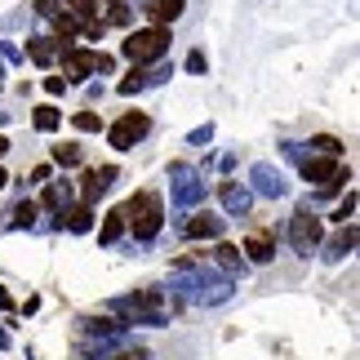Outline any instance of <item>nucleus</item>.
<instances>
[{
  "mask_svg": "<svg viewBox=\"0 0 360 360\" xmlns=\"http://www.w3.org/2000/svg\"><path fill=\"white\" fill-rule=\"evenodd\" d=\"M245 254L254 258V262H267L276 254V240L267 236V231H249V236H245Z\"/></svg>",
  "mask_w": 360,
  "mask_h": 360,
  "instance_id": "10",
  "label": "nucleus"
},
{
  "mask_svg": "<svg viewBox=\"0 0 360 360\" xmlns=\"http://www.w3.org/2000/svg\"><path fill=\"white\" fill-rule=\"evenodd\" d=\"M27 53H32V63L49 67V63H53V53H58V45H53V40H27Z\"/></svg>",
  "mask_w": 360,
  "mask_h": 360,
  "instance_id": "12",
  "label": "nucleus"
},
{
  "mask_svg": "<svg viewBox=\"0 0 360 360\" xmlns=\"http://www.w3.org/2000/svg\"><path fill=\"white\" fill-rule=\"evenodd\" d=\"M112 178H116L112 165H103V169H89V174H85V187H80V200H85V205H89V200H98L103 191L112 187Z\"/></svg>",
  "mask_w": 360,
  "mask_h": 360,
  "instance_id": "7",
  "label": "nucleus"
},
{
  "mask_svg": "<svg viewBox=\"0 0 360 360\" xmlns=\"http://www.w3.org/2000/svg\"><path fill=\"white\" fill-rule=\"evenodd\" d=\"M5 183H9V174H5V169H0V187H5Z\"/></svg>",
  "mask_w": 360,
  "mask_h": 360,
  "instance_id": "24",
  "label": "nucleus"
},
{
  "mask_svg": "<svg viewBox=\"0 0 360 360\" xmlns=\"http://www.w3.org/2000/svg\"><path fill=\"white\" fill-rule=\"evenodd\" d=\"M112 5H116V0H112Z\"/></svg>",
  "mask_w": 360,
  "mask_h": 360,
  "instance_id": "25",
  "label": "nucleus"
},
{
  "mask_svg": "<svg viewBox=\"0 0 360 360\" xmlns=\"http://www.w3.org/2000/svg\"><path fill=\"white\" fill-rule=\"evenodd\" d=\"M147 129H151V120H147L143 112H129V116H120V120L112 124V134H107V138H112V147H116V151H129Z\"/></svg>",
  "mask_w": 360,
  "mask_h": 360,
  "instance_id": "3",
  "label": "nucleus"
},
{
  "mask_svg": "<svg viewBox=\"0 0 360 360\" xmlns=\"http://www.w3.org/2000/svg\"><path fill=\"white\" fill-rule=\"evenodd\" d=\"M67 227H72V231H85L89 227V205H76V210L67 214Z\"/></svg>",
  "mask_w": 360,
  "mask_h": 360,
  "instance_id": "15",
  "label": "nucleus"
},
{
  "mask_svg": "<svg viewBox=\"0 0 360 360\" xmlns=\"http://www.w3.org/2000/svg\"><path fill=\"white\" fill-rule=\"evenodd\" d=\"M352 210H356V196H347V200H342V205H338V214H334V218H342V223H347V218H352Z\"/></svg>",
  "mask_w": 360,
  "mask_h": 360,
  "instance_id": "21",
  "label": "nucleus"
},
{
  "mask_svg": "<svg viewBox=\"0 0 360 360\" xmlns=\"http://www.w3.org/2000/svg\"><path fill=\"white\" fill-rule=\"evenodd\" d=\"M321 218H311V214H294V223H289V240H294V249H302L307 254L311 245H321Z\"/></svg>",
  "mask_w": 360,
  "mask_h": 360,
  "instance_id": "5",
  "label": "nucleus"
},
{
  "mask_svg": "<svg viewBox=\"0 0 360 360\" xmlns=\"http://www.w3.org/2000/svg\"><path fill=\"white\" fill-rule=\"evenodd\" d=\"M352 245H356V227H347V231L334 240V249H352Z\"/></svg>",
  "mask_w": 360,
  "mask_h": 360,
  "instance_id": "20",
  "label": "nucleus"
},
{
  "mask_svg": "<svg viewBox=\"0 0 360 360\" xmlns=\"http://www.w3.org/2000/svg\"><path fill=\"white\" fill-rule=\"evenodd\" d=\"M72 124H76L80 134H94V129H103V116H94V112H76Z\"/></svg>",
  "mask_w": 360,
  "mask_h": 360,
  "instance_id": "14",
  "label": "nucleus"
},
{
  "mask_svg": "<svg viewBox=\"0 0 360 360\" xmlns=\"http://www.w3.org/2000/svg\"><path fill=\"white\" fill-rule=\"evenodd\" d=\"M120 231H124V210H112V214H107V223H103V231H98V240L112 245Z\"/></svg>",
  "mask_w": 360,
  "mask_h": 360,
  "instance_id": "13",
  "label": "nucleus"
},
{
  "mask_svg": "<svg viewBox=\"0 0 360 360\" xmlns=\"http://www.w3.org/2000/svg\"><path fill=\"white\" fill-rule=\"evenodd\" d=\"M302 174H307L311 183L329 187V191L342 187V183H352V169H347L342 160H334V156H329V160H307V169H302Z\"/></svg>",
  "mask_w": 360,
  "mask_h": 360,
  "instance_id": "4",
  "label": "nucleus"
},
{
  "mask_svg": "<svg viewBox=\"0 0 360 360\" xmlns=\"http://www.w3.org/2000/svg\"><path fill=\"white\" fill-rule=\"evenodd\" d=\"M134 89H143V76H138V72L120 80V94H134Z\"/></svg>",
  "mask_w": 360,
  "mask_h": 360,
  "instance_id": "18",
  "label": "nucleus"
},
{
  "mask_svg": "<svg viewBox=\"0 0 360 360\" xmlns=\"http://www.w3.org/2000/svg\"><path fill=\"white\" fill-rule=\"evenodd\" d=\"M160 307H165V302H160V294H151V289H147V294H138V298H124L120 302V311L134 316V321H138V316H156Z\"/></svg>",
  "mask_w": 360,
  "mask_h": 360,
  "instance_id": "8",
  "label": "nucleus"
},
{
  "mask_svg": "<svg viewBox=\"0 0 360 360\" xmlns=\"http://www.w3.org/2000/svg\"><path fill=\"white\" fill-rule=\"evenodd\" d=\"M53 160H58V165H80V147H72V143H67V147H58V151H53Z\"/></svg>",
  "mask_w": 360,
  "mask_h": 360,
  "instance_id": "17",
  "label": "nucleus"
},
{
  "mask_svg": "<svg viewBox=\"0 0 360 360\" xmlns=\"http://www.w3.org/2000/svg\"><path fill=\"white\" fill-rule=\"evenodd\" d=\"M165 49H169V27H143V32L124 40V58L129 63H156Z\"/></svg>",
  "mask_w": 360,
  "mask_h": 360,
  "instance_id": "2",
  "label": "nucleus"
},
{
  "mask_svg": "<svg viewBox=\"0 0 360 360\" xmlns=\"http://www.w3.org/2000/svg\"><path fill=\"white\" fill-rule=\"evenodd\" d=\"M183 5H187V0H151V5H143V9H147V18L156 27H169L178 13H183Z\"/></svg>",
  "mask_w": 360,
  "mask_h": 360,
  "instance_id": "9",
  "label": "nucleus"
},
{
  "mask_svg": "<svg viewBox=\"0 0 360 360\" xmlns=\"http://www.w3.org/2000/svg\"><path fill=\"white\" fill-rule=\"evenodd\" d=\"M112 67L103 53H89V49H67V76H89V72H103Z\"/></svg>",
  "mask_w": 360,
  "mask_h": 360,
  "instance_id": "6",
  "label": "nucleus"
},
{
  "mask_svg": "<svg viewBox=\"0 0 360 360\" xmlns=\"http://www.w3.org/2000/svg\"><path fill=\"white\" fill-rule=\"evenodd\" d=\"M218 231H223V218L218 214H196L187 223V236H218Z\"/></svg>",
  "mask_w": 360,
  "mask_h": 360,
  "instance_id": "11",
  "label": "nucleus"
},
{
  "mask_svg": "<svg viewBox=\"0 0 360 360\" xmlns=\"http://www.w3.org/2000/svg\"><path fill=\"white\" fill-rule=\"evenodd\" d=\"M36 129H58V112L53 107H36Z\"/></svg>",
  "mask_w": 360,
  "mask_h": 360,
  "instance_id": "16",
  "label": "nucleus"
},
{
  "mask_svg": "<svg viewBox=\"0 0 360 360\" xmlns=\"http://www.w3.org/2000/svg\"><path fill=\"white\" fill-rule=\"evenodd\" d=\"M32 218H36V205H32V200H22V205H18V223L27 227V223H32Z\"/></svg>",
  "mask_w": 360,
  "mask_h": 360,
  "instance_id": "19",
  "label": "nucleus"
},
{
  "mask_svg": "<svg viewBox=\"0 0 360 360\" xmlns=\"http://www.w3.org/2000/svg\"><path fill=\"white\" fill-rule=\"evenodd\" d=\"M5 151H9V138H5V134H0V156H5Z\"/></svg>",
  "mask_w": 360,
  "mask_h": 360,
  "instance_id": "23",
  "label": "nucleus"
},
{
  "mask_svg": "<svg viewBox=\"0 0 360 360\" xmlns=\"http://www.w3.org/2000/svg\"><path fill=\"white\" fill-rule=\"evenodd\" d=\"M316 147L329 151V156H338V138H316Z\"/></svg>",
  "mask_w": 360,
  "mask_h": 360,
  "instance_id": "22",
  "label": "nucleus"
},
{
  "mask_svg": "<svg viewBox=\"0 0 360 360\" xmlns=\"http://www.w3.org/2000/svg\"><path fill=\"white\" fill-rule=\"evenodd\" d=\"M120 210H124V227H134L138 240H151V236L160 231L165 210H160V196H156V191H138V196L124 200Z\"/></svg>",
  "mask_w": 360,
  "mask_h": 360,
  "instance_id": "1",
  "label": "nucleus"
}]
</instances>
